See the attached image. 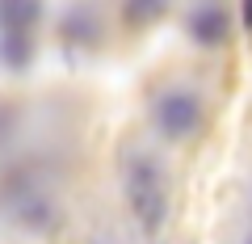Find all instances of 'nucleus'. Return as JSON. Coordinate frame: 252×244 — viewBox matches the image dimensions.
<instances>
[{"label": "nucleus", "instance_id": "nucleus-1", "mask_svg": "<svg viewBox=\"0 0 252 244\" xmlns=\"http://www.w3.org/2000/svg\"><path fill=\"white\" fill-rule=\"evenodd\" d=\"M126 202L147 232H160L164 215H168V185L152 156H135L126 164Z\"/></svg>", "mask_w": 252, "mask_h": 244}, {"label": "nucleus", "instance_id": "nucleus-2", "mask_svg": "<svg viewBox=\"0 0 252 244\" xmlns=\"http://www.w3.org/2000/svg\"><path fill=\"white\" fill-rule=\"evenodd\" d=\"M152 122L164 139L181 143V139L198 135L202 127V97L193 89H164L160 97L152 101Z\"/></svg>", "mask_w": 252, "mask_h": 244}, {"label": "nucleus", "instance_id": "nucleus-3", "mask_svg": "<svg viewBox=\"0 0 252 244\" xmlns=\"http://www.w3.org/2000/svg\"><path fill=\"white\" fill-rule=\"evenodd\" d=\"M185 30H189V38L198 46H219L231 34V17H227L219 4H202V9H193L185 17Z\"/></svg>", "mask_w": 252, "mask_h": 244}, {"label": "nucleus", "instance_id": "nucleus-4", "mask_svg": "<svg viewBox=\"0 0 252 244\" xmlns=\"http://www.w3.org/2000/svg\"><path fill=\"white\" fill-rule=\"evenodd\" d=\"M17 223L30 227V232H46L55 223V202L42 198V194H30V198L17 202Z\"/></svg>", "mask_w": 252, "mask_h": 244}, {"label": "nucleus", "instance_id": "nucleus-5", "mask_svg": "<svg viewBox=\"0 0 252 244\" xmlns=\"http://www.w3.org/2000/svg\"><path fill=\"white\" fill-rule=\"evenodd\" d=\"M244 21H248V26H252V4H248V9H244Z\"/></svg>", "mask_w": 252, "mask_h": 244}, {"label": "nucleus", "instance_id": "nucleus-6", "mask_svg": "<svg viewBox=\"0 0 252 244\" xmlns=\"http://www.w3.org/2000/svg\"><path fill=\"white\" fill-rule=\"evenodd\" d=\"M244 244H252V236H248V240H244Z\"/></svg>", "mask_w": 252, "mask_h": 244}]
</instances>
